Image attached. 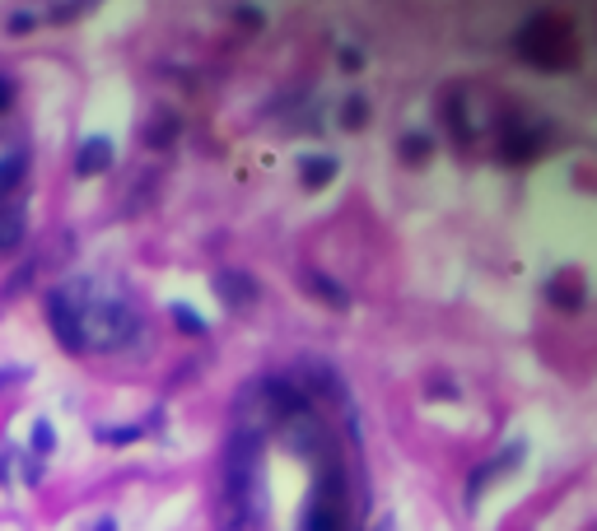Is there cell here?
<instances>
[{
    "mask_svg": "<svg viewBox=\"0 0 597 531\" xmlns=\"http://www.w3.org/2000/svg\"><path fill=\"white\" fill-rule=\"evenodd\" d=\"M140 434H145V424H108V429H98V438L108 443V447H127V443H136Z\"/></svg>",
    "mask_w": 597,
    "mask_h": 531,
    "instance_id": "obj_18",
    "label": "cell"
},
{
    "mask_svg": "<svg viewBox=\"0 0 597 531\" xmlns=\"http://www.w3.org/2000/svg\"><path fill=\"white\" fill-rule=\"evenodd\" d=\"M24 480L29 485H43V462H37V457H24Z\"/></svg>",
    "mask_w": 597,
    "mask_h": 531,
    "instance_id": "obj_23",
    "label": "cell"
},
{
    "mask_svg": "<svg viewBox=\"0 0 597 531\" xmlns=\"http://www.w3.org/2000/svg\"><path fill=\"white\" fill-rule=\"evenodd\" d=\"M10 103H14V79H10V75H0V117L10 112Z\"/></svg>",
    "mask_w": 597,
    "mask_h": 531,
    "instance_id": "obj_22",
    "label": "cell"
},
{
    "mask_svg": "<svg viewBox=\"0 0 597 531\" xmlns=\"http://www.w3.org/2000/svg\"><path fill=\"white\" fill-rule=\"evenodd\" d=\"M523 462H527V438H509L495 457L481 462L477 471H471V480H467V503L477 508V503H481V489H490L495 480H504V471H518Z\"/></svg>",
    "mask_w": 597,
    "mask_h": 531,
    "instance_id": "obj_4",
    "label": "cell"
},
{
    "mask_svg": "<svg viewBox=\"0 0 597 531\" xmlns=\"http://www.w3.org/2000/svg\"><path fill=\"white\" fill-rule=\"evenodd\" d=\"M85 10H89V5H52L47 19H52V24H70V19H79Z\"/></svg>",
    "mask_w": 597,
    "mask_h": 531,
    "instance_id": "obj_20",
    "label": "cell"
},
{
    "mask_svg": "<svg viewBox=\"0 0 597 531\" xmlns=\"http://www.w3.org/2000/svg\"><path fill=\"white\" fill-rule=\"evenodd\" d=\"M29 233V219L19 206H0V252H14Z\"/></svg>",
    "mask_w": 597,
    "mask_h": 531,
    "instance_id": "obj_10",
    "label": "cell"
},
{
    "mask_svg": "<svg viewBox=\"0 0 597 531\" xmlns=\"http://www.w3.org/2000/svg\"><path fill=\"white\" fill-rule=\"evenodd\" d=\"M369 121V98L364 94H350L345 103H341V127H350V131H360Z\"/></svg>",
    "mask_w": 597,
    "mask_h": 531,
    "instance_id": "obj_17",
    "label": "cell"
},
{
    "mask_svg": "<svg viewBox=\"0 0 597 531\" xmlns=\"http://www.w3.org/2000/svg\"><path fill=\"white\" fill-rule=\"evenodd\" d=\"M429 150H435V145H429V135H425V131L402 135V145H397V154H402L406 163H425V159H429Z\"/></svg>",
    "mask_w": 597,
    "mask_h": 531,
    "instance_id": "obj_16",
    "label": "cell"
},
{
    "mask_svg": "<svg viewBox=\"0 0 597 531\" xmlns=\"http://www.w3.org/2000/svg\"><path fill=\"white\" fill-rule=\"evenodd\" d=\"M378 531H397V518H393V513H383V518H378Z\"/></svg>",
    "mask_w": 597,
    "mask_h": 531,
    "instance_id": "obj_27",
    "label": "cell"
},
{
    "mask_svg": "<svg viewBox=\"0 0 597 531\" xmlns=\"http://www.w3.org/2000/svg\"><path fill=\"white\" fill-rule=\"evenodd\" d=\"M33 271H37V261H29L24 271H14L10 275V284H5V294H19V290H29V280H33Z\"/></svg>",
    "mask_w": 597,
    "mask_h": 531,
    "instance_id": "obj_21",
    "label": "cell"
},
{
    "mask_svg": "<svg viewBox=\"0 0 597 531\" xmlns=\"http://www.w3.org/2000/svg\"><path fill=\"white\" fill-rule=\"evenodd\" d=\"M47 322H52V336L61 340V350L85 355V336H79V294H75V284H56V290H47Z\"/></svg>",
    "mask_w": 597,
    "mask_h": 531,
    "instance_id": "obj_2",
    "label": "cell"
},
{
    "mask_svg": "<svg viewBox=\"0 0 597 531\" xmlns=\"http://www.w3.org/2000/svg\"><path fill=\"white\" fill-rule=\"evenodd\" d=\"M303 531H345V494H341V476H327L303 513Z\"/></svg>",
    "mask_w": 597,
    "mask_h": 531,
    "instance_id": "obj_3",
    "label": "cell"
},
{
    "mask_svg": "<svg viewBox=\"0 0 597 531\" xmlns=\"http://www.w3.org/2000/svg\"><path fill=\"white\" fill-rule=\"evenodd\" d=\"M29 369H19V364H10V369H0V387H10V382H24Z\"/></svg>",
    "mask_w": 597,
    "mask_h": 531,
    "instance_id": "obj_24",
    "label": "cell"
},
{
    "mask_svg": "<svg viewBox=\"0 0 597 531\" xmlns=\"http://www.w3.org/2000/svg\"><path fill=\"white\" fill-rule=\"evenodd\" d=\"M560 29L555 24H527V29H518V37H513V47H518L532 66L537 70H560Z\"/></svg>",
    "mask_w": 597,
    "mask_h": 531,
    "instance_id": "obj_5",
    "label": "cell"
},
{
    "mask_svg": "<svg viewBox=\"0 0 597 531\" xmlns=\"http://www.w3.org/2000/svg\"><path fill=\"white\" fill-rule=\"evenodd\" d=\"M29 453H33L37 462L56 453V424H52V420H33V429H29Z\"/></svg>",
    "mask_w": 597,
    "mask_h": 531,
    "instance_id": "obj_14",
    "label": "cell"
},
{
    "mask_svg": "<svg viewBox=\"0 0 597 531\" xmlns=\"http://www.w3.org/2000/svg\"><path fill=\"white\" fill-rule=\"evenodd\" d=\"M24 168H29V154H24V150L0 154V196L19 187V177H24Z\"/></svg>",
    "mask_w": 597,
    "mask_h": 531,
    "instance_id": "obj_15",
    "label": "cell"
},
{
    "mask_svg": "<svg viewBox=\"0 0 597 531\" xmlns=\"http://www.w3.org/2000/svg\"><path fill=\"white\" fill-rule=\"evenodd\" d=\"M94 531H117V518H112V513H103V518L94 522Z\"/></svg>",
    "mask_w": 597,
    "mask_h": 531,
    "instance_id": "obj_26",
    "label": "cell"
},
{
    "mask_svg": "<svg viewBox=\"0 0 597 531\" xmlns=\"http://www.w3.org/2000/svg\"><path fill=\"white\" fill-rule=\"evenodd\" d=\"M75 294H79V336H85V355L89 350H127L145 336V317L131 298L121 294H98L89 280H75Z\"/></svg>",
    "mask_w": 597,
    "mask_h": 531,
    "instance_id": "obj_1",
    "label": "cell"
},
{
    "mask_svg": "<svg viewBox=\"0 0 597 531\" xmlns=\"http://www.w3.org/2000/svg\"><path fill=\"white\" fill-rule=\"evenodd\" d=\"M341 61H345V70H360V52L355 47H341Z\"/></svg>",
    "mask_w": 597,
    "mask_h": 531,
    "instance_id": "obj_25",
    "label": "cell"
},
{
    "mask_svg": "<svg viewBox=\"0 0 597 531\" xmlns=\"http://www.w3.org/2000/svg\"><path fill=\"white\" fill-rule=\"evenodd\" d=\"M215 294L229 313H243L253 308V303L261 298V284L248 275V271H215Z\"/></svg>",
    "mask_w": 597,
    "mask_h": 531,
    "instance_id": "obj_6",
    "label": "cell"
},
{
    "mask_svg": "<svg viewBox=\"0 0 597 531\" xmlns=\"http://www.w3.org/2000/svg\"><path fill=\"white\" fill-rule=\"evenodd\" d=\"M308 284H313V294L327 303V308H350V294H345V284L341 280H332V275H322V271H313V275H308Z\"/></svg>",
    "mask_w": 597,
    "mask_h": 531,
    "instance_id": "obj_12",
    "label": "cell"
},
{
    "mask_svg": "<svg viewBox=\"0 0 597 531\" xmlns=\"http://www.w3.org/2000/svg\"><path fill=\"white\" fill-rule=\"evenodd\" d=\"M169 317L178 322V331H182V336H205V331H211V322H205V317L192 308V303H182V298L169 303Z\"/></svg>",
    "mask_w": 597,
    "mask_h": 531,
    "instance_id": "obj_13",
    "label": "cell"
},
{
    "mask_svg": "<svg viewBox=\"0 0 597 531\" xmlns=\"http://www.w3.org/2000/svg\"><path fill=\"white\" fill-rule=\"evenodd\" d=\"M117 163V145L108 135H85L79 140V150H75V173L79 177H98V173H108Z\"/></svg>",
    "mask_w": 597,
    "mask_h": 531,
    "instance_id": "obj_7",
    "label": "cell"
},
{
    "mask_svg": "<svg viewBox=\"0 0 597 531\" xmlns=\"http://www.w3.org/2000/svg\"><path fill=\"white\" fill-rule=\"evenodd\" d=\"M579 275H574V271H560V275H551L546 280V298L555 303V308H579V303H584V290H579Z\"/></svg>",
    "mask_w": 597,
    "mask_h": 531,
    "instance_id": "obj_9",
    "label": "cell"
},
{
    "mask_svg": "<svg viewBox=\"0 0 597 531\" xmlns=\"http://www.w3.org/2000/svg\"><path fill=\"white\" fill-rule=\"evenodd\" d=\"M336 173H341V159L336 154H299V182H303L308 192H322Z\"/></svg>",
    "mask_w": 597,
    "mask_h": 531,
    "instance_id": "obj_8",
    "label": "cell"
},
{
    "mask_svg": "<svg viewBox=\"0 0 597 531\" xmlns=\"http://www.w3.org/2000/svg\"><path fill=\"white\" fill-rule=\"evenodd\" d=\"M182 131V121H178V112H169V108H159L150 121H145V145H154V150H163V145H173V135Z\"/></svg>",
    "mask_w": 597,
    "mask_h": 531,
    "instance_id": "obj_11",
    "label": "cell"
},
{
    "mask_svg": "<svg viewBox=\"0 0 597 531\" xmlns=\"http://www.w3.org/2000/svg\"><path fill=\"white\" fill-rule=\"evenodd\" d=\"M37 29V14L33 10H14L10 19H5V33H14V37H24V33H33Z\"/></svg>",
    "mask_w": 597,
    "mask_h": 531,
    "instance_id": "obj_19",
    "label": "cell"
}]
</instances>
